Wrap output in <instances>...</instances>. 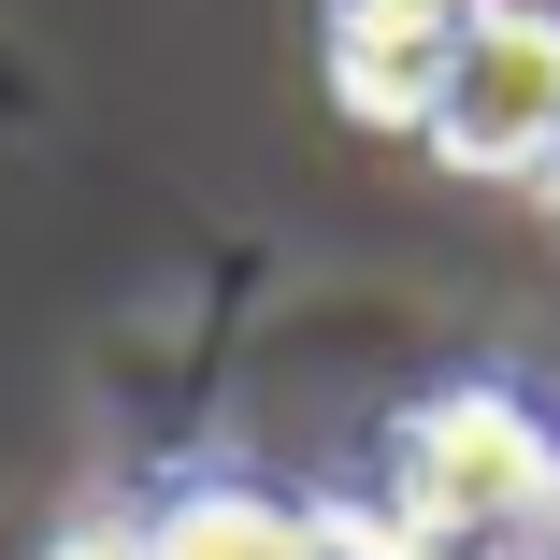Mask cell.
<instances>
[{
    "instance_id": "4",
    "label": "cell",
    "mask_w": 560,
    "mask_h": 560,
    "mask_svg": "<svg viewBox=\"0 0 560 560\" xmlns=\"http://www.w3.org/2000/svg\"><path fill=\"white\" fill-rule=\"evenodd\" d=\"M144 546H159V560H346L316 517H288V503H259V489H187Z\"/></svg>"
},
{
    "instance_id": "7",
    "label": "cell",
    "mask_w": 560,
    "mask_h": 560,
    "mask_svg": "<svg viewBox=\"0 0 560 560\" xmlns=\"http://www.w3.org/2000/svg\"><path fill=\"white\" fill-rule=\"evenodd\" d=\"M546 560H560V517H546Z\"/></svg>"
},
{
    "instance_id": "6",
    "label": "cell",
    "mask_w": 560,
    "mask_h": 560,
    "mask_svg": "<svg viewBox=\"0 0 560 560\" xmlns=\"http://www.w3.org/2000/svg\"><path fill=\"white\" fill-rule=\"evenodd\" d=\"M546 215H560V159H546Z\"/></svg>"
},
{
    "instance_id": "5",
    "label": "cell",
    "mask_w": 560,
    "mask_h": 560,
    "mask_svg": "<svg viewBox=\"0 0 560 560\" xmlns=\"http://www.w3.org/2000/svg\"><path fill=\"white\" fill-rule=\"evenodd\" d=\"M58 560H159V546H144V532H72Z\"/></svg>"
},
{
    "instance_id": "1",
    "label": "cell",
    "mask_w": 560,
    "mask_h": 560,
    "mask_svg": "<svg viewBox=\"0 0 560 560\" xmlns=\"http://www.w3.org/2000/svg\"><path fill=\"white\" fill-rule=\"evenodd\" d=\"M388 517L402 546H503L560 517V431L517 388H445L388 431Z\"/></svg>"
},
{
    "instance_id": "3",
    "label": "cell",
    "mask_w": 560,
    "mask_h": 560,
    "mask_svg": "<svg viewBox=\"0 0 560 560\" xmlns=\"http://www.w3.org/2000/svg\"><path fill=\"white\" fill-rule=\"evenodd\" d=\"M475 15L489 0H330V30H316L330 101H346L360 130H431V86H445V58H460Z\"/></svg>"
},
{
    "instance_id": "2",
    "label": "cell",
    "mask_w": 560,
    "mask_h": 560,
    "mask_svg": "<svg viewBox=\"0 0 560 560\" xmlns=\"http://www.w3.org/2000/svg\"><path fill=\"white\" fill-rule=\"evenodd\" d=\"M417 144L445 173H475V187H546V159H560V15L546 0H489L460 30Z\"/></svg>"
}]
</instances>
